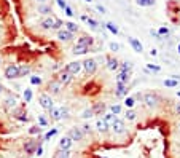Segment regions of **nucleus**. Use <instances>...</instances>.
<instances>
[{
	"label": "nucleus",
	"instance_id": "obj_19",
	"mask_svg": "<svg viewBox=\"0 0 180 158\" xmlns=\"http://www.w3.org/2000/svg\"><path fill=\"white\" fill-rule=\"evenodd\" d=\"M93 37H88V35H83L77 40V45H81V46H91L93 45Z\"/></svg>",
	"mask_w": 180,
	"mask_h": 158
},
{
	"label": "nucleus",
	"instance_id": "obj_55",
	"mask_svg": "<svg viewBox=\"0 0 180 158\" xmlns=\"http://www.w3.org/2000/svg\"><path fill=\"white\" fill-rule=\"evenodd\" d=\"M177 96H178V97H180V91H178V93H177Z\"/></svg>",
	"mask_w": 180,
	"mask_h": 158
},
{
	"label": "nucleus",
	"instance_id": "obj_17",
	"mask_svg": "<svg viewBox=\"0 0 180 158\" xmlns=\"http://www.w3.org/2000/svg\"><path fill=\"white\" fill-rule=\"evenodd\" d=\"M108 128H110V125L107 123L105 120L99 118L97 121H96V129H97L99 133H107V131H108Z\"/></svg>",
	"mask_w": 180,
	"mask_h": 158
},
{
	"label": "nucleus",
	"instance_id": "obj_11",
	"mask_svg": "<svg viewBox=\"0 0 180 158\" xmlns=\"http://www.w3.org/2000/svg\"><path fill=\"white\" fill-rule=\"evenodd\" d=\"M58 39L61 42H70L73 39V34L72 32H69L65 31V29H61V31H58Z\"/></svg>",
	"mask_w": 180,
	"mask_h": 158
},
{
	"label": "nucleus",
	"instance_id": "obj_22",
	"mask_svg": "<svg viewBox=\"0 0 180 158\" xmlns=\"http://www.w3.org/2000/svg\"><path fill=\"white\" fill-rule=\"evenodd\" d=\"M118 66H120V62L116 61L115 57H108V59H107V69L108 70H116Z\"/></svg>",
	"mask_w": 180,
	"mask_h": 158
},
{
	"label": "nucleus",
	"instance_id": "obj_33",
	"mask_svg": "<svg viewBox=\"0 0 180 158\" xmlns=\"http://www.w3.org/2000/svg\"><path fill=\"white\" fill-rule=\"evenodd\" d=\"M115 118H116V117H115V115H113L112 112H108V113H105V117H104V120H105V121H107V123H108V125H112V123H113V121H115Z\"/></svg>",
	"mask_w": 180,
	"mask_h": 158
},
{
	"label": "nucleus",
	"instance_id": "obj_49",
	"mask_svg": "<svg viewBox=\"0 0 180 158\" xmlns=\"http://www.w3.org/2000/svg\"><path fill=\"white\" fill-rule=\"evenodd\" d=\"M83 133H91V126L85 125V126H83Z\"/></svg>",
	"mask_w": 180,
	"mask_h": 158
},
{
	"label": "nucleus",
	"instance_id": "obj_32",
	"mask_svg": "<svg viewBox=\"0 0 180 158\" xmlns=\"http://www.w3.org/2000/svg\"><path fill=\"white\" fill-rule=\"evenodd\" d=\"M105 27H107V29H108V31L112 32L113 35H116V34H118V27H116L113 23H107V24H105Z\"/></svg>",
	"mask_w": 180,
	"mask_h": 158
},
{
	"label": "nucleus",
	"instance_id": "obj_25",
	"mask_svg": "<svg viewBox=\"0 0 180 158\" xmlns=\"http://www.w3.org/2000/svg\"><path fill=\"white\" fill-rule=\"evenodd\" d=\"M29 74H30V66H26V64L19 66V77H26Z\"/></svg>",
	"mask_w": 180,
	"mask_h": 158
},
{
	"label": "nucleus",
	"instance_id": "obj_7",
	"mask_svg": "<svg viewBox=\"0 0 180 158\" xmlns=\"http://www.w3.org/2000/svg\"><path fill=\"white\" fill-rule=\"evenodd\" d=\"M56 19H58V18H54V16H48V18H45V19L40 23L41 29H43V31H53V27H54V23H56Z\"/></svg>",
	"mask_w": 180,
	"mask_h": 158
},
{
	"label": "nucleus",
	"instance_id": "obj_23",
	"mask_svg": "<svg viewBox=\"0 0 180 158\" xmlns=\"http://www.w3.org/2000/svg\"><path fill=\"white\" fill-rule=\"evenodd\" d=\"M91 109H93L94 115H96V113L99 115V113H102L104 110H105V104H104V102H96V104H94V105L91 107Z\"/></svg>",
	"mask_w": 180,
	"mask_h": 158
},
{
	"label": "nucleus",
	"instance_id": "obj_13",
	"mask_svg": "<svg viewBox=\"0 0 180 158\" xmlns=\"http://www.w3.org/2000/svg\"><path fill=\"white\" fill-rule=\"evenodd\" d=\"M128 42H129V45L132 46V50L136 53H142L143 51V46H142V43L137 40V39H134V37H129L128 39Z\"/></svg>",
	"mask_w": 180,
	"mask_h": 158
},
{
	"label": "nucleus",
	"instance_id": "obj_38",
	"mask_svg": "<svg viewBox=\"0 0 180 158\" xmlns=\"http://www.w3.org/2000/svg\"><path fill=\"white\" fill-rule=\"evenodd\" d=\"M158 34H160V37H163V35H166V37H168V35H169V29H168V27H161L160 31H158Z\"/></svg>",
	"mask_w": 180,
	"mask_h": 158
},
{
	"label": "nucleus",
	"instance_id": "obj_35",
	"mask_svg": "<svg viewBox=\"0 0 180 158\" xmlns=\"http://www.w3.org/2000/svg\"><path fill=\"white\" fill-rule=\"evenodd\" d=\"M34 149H35V142L30 141V142L26 145V153H32V152H34Z\"/></svg>",
	"mask_w": 180,
	"mask_h": 158
},
{
	"label": "nucleus",
	"instance_id": "obj_46",
	"mask_svg": "<svg viewBox=\"0 0 180 158\" xmlns=\"http://www.w3.org/2000/svg\"><path fill=\"white\" fill-rule=\"evenodd\" d=\"M86 21H88V24L91 26V27H97V21H94V19H91V18H88Z\"/></svg>",
	"mask_w": 180,
	"mask_h": 158
},
{
	"label": "nucleus",
	"instance_id": "obj_43",
	"mask_svg": "<svg viewBox=\"0 0 180 158\" xmlns=\"http://www.w3.org/2000/svg\"><path fill=\"white\" fill-rule=\"evenodd\" d=\"M108 46H110V50H112V51H118V50H120V45H118V43H115V42H112Z\"/></svg>",
	"mask_w": 180,
	"mask_h": 158
},
{
	"label": "nucleus",
	"instance_id": "obj_41",
	"mask_svg": "<svg viewBox=\"0 0 180 158\" xmlns=\"http://www.w3.org/2000/svg\"><path fill=\"white\" fill-rule=\"evenodd\" d=\"M30 83L32 85H40L41 83V78L40 77H30Z\"/></svg>",
	"mask_w": 180,
	"mask_h": 158
},
{
	"label": "nucleus",
	"instance_id": "obj_47",
	"mask_svg": "<svg viewBox=\"0 0 180 158\" xmlns=\"http://www.w3.org/2000/svg\"><path fill=\"white\" fill-rule=\"evenodd\" d=\"M56 3H58V5L61 6V8H62V10H64V8H65V6H67V3H65V0H56Z\"/></svg>",
	"mask_w": 180,
	"mask_h": 158
},
{
	"label": "nucleus",
	"instance_id": "obj_12",
	"mask_svg": "<svg viewBox=\"0 0 180 158\" xmlns=\"http://www.w3.org/2000/svg\"><path fill=\"white\" fill-rule=\"evenodd\" d=\"M72 144H73V141L69 138V136H64V138L59 141V150H70Z\"/></svg>",
	"mask_w": 180,
	"mask_h": 158
},
{
	"label": "nucleus",
	"instance_id": "obj_31",
	"mask_svg": "<svg viewBox=\"0 0 180 158\" xmlns=\"http://www.w3.org/2000/svg\"><path fill=\"white\" fill-rule=\"evenodd\" d=\"M110 112H112L113 115H120L121 113V105H118V104L110 105Z\"/></svg>",
	"mask_w": 180,
	"mask_h": 158
},
{
	"label": "nucleus",
	"instance_id": "obj_29",
	"mask_svg": "<svg viewBox=\"0 0 180 158\" xmlns=\"http://www.w3.org/2000/svg\"><path fill=\"white\" fill-rule=\"evenodd\" d=\"M134 104H136V99H134V97L128 96L126 99H124V105H126L128 109H132V107H134Z\"/></svg>",
	"mask_w": 180,
	"mask_h": 158
},
{
	"label": "nucleus",
	"instance_id": "obj_45",
	"mask_svg": "<svg viewBox=\"0 0 180 158\" xmlns=\"http://www.w3.org/2000/svg\"><path fill=\"white\" fill-rule=\"evenodd\" d=\"M38 123H40V126H46L48 121H46V118H45V117H41V115H40V117H38Z\"/></svg>",
	"mask_w": 180,
	"mask_h": 158
},
{
	"label": "nucleus",
	"instance_id": "obj_37",
	"mask_svg": "<svg viewBox=\"0 0 180 158\" xmlns=\"http://www.w3.org/2000/svg\"><path fill=\"white\" fill-rule=\"evenodd\" d=\"M62 26H64V24H62V21H61V19H56V23H54L53 31H61V29H62Z\"/></svg>",
	"mask_w": 180,
	"mask_h": 158
},
{
	"label": "nucleus",
	"instance_id": "obj_53",
	"mask_svg": "<svg viewBox=\"0 0 180 158\" xmlns=\"http://www.w3.org/2000/svg\"><path fill=\"white\" fill-rule=\"evenodd\" d=\"M2 93H3V86L0 85V94H2Z\"/></svg>",
	"mask_w": 180,
	"mask_h": 158
},
{
	"label": "nucleus",
	"instance_id": "obj_28",
	"mask_svg": "<svg viewBox=\"0 0 180 158\" xmlns=\"http://www.w3.org/2000/svg\"><path fill=\"white\" fill-rule=\"evenodd\" d=\"M54 158H70V152H69V150H59V152L54 155Z\"/></svg>",
	"mask_w": 180,
	"mask_h": 158
},
{
	"label": "nucleus",
	"instance_id": "obj_34",
	"mask_svg": "<svg viewBox=\"0 0 180 158\" xmlns=\"http://www.w3.org/2000/svg\"><path fill=\"white\" fill-rule=\"evenodd\" d=\"M124 117H126V120L132 121V120H136V112L129 109V110H126V115H124Z\"/></svg>",
	"mask_w": 180,
	"mask_h": 158
},
{
	"label": "nucleus",
	"instance_id": "obj_39",
	"mask_svg": "<svg viewBox=\"0 0 180 158\" xmlns=\"http://www.w3.org/2000/svg\"><path fill=\"white\" fill-rule=\"evenodd\" d=\"M56 133H58V129H51V131H48V133L45 134V141H48V139H51V138H53V136H54V134H56Z\"/></svg>",
	"mask_w": 180,
	"mask_h": 158
},
{
	"label": "nucleus",
	"instance_id": "obj_5",
	"mask_svg": "<svg viewBox=\"0 0 180 158\" xmlns=\"http://www.w3.org/2000/svg\"><path fill=\"white\" fill-rule=\"evenodd\" d=\"M110 126H112V129H113L115 134H123L124 131H126V125H124V121L120 120V118H115V121H113Z\"/></svg>",
	"mask_w": 180,
	"mask_h": 158
},
{
	"label": "nucleus",
	"instance_id": "obj_42",
	"mask_svg": "<svg viewBox=\"0 0 180 158\" xmlns=\"http://www.w3.org/2000/svg\"><path fill=\"white\" fill-rule=\"evenodd\" d=\"M64 11H65V14H67V16H69V18H72V16H73V14H75V13L72 11V8H70V6H69V5H67V6H65V8H64Z\"/></svg>",
	"mask_w": 180,
	"mask_h": 158
},
{
	"label": "nucleus",
	"instance_id": "obj_18",
	"mask_svg": "<svg viewBox=\"0 0 180 158\" xmlns=\"http://www.w3.org/2000/svg\"><path fill=\"white\" fill-rule=\"evenodd\" d=\"M37 11H38L40 14H45V16H48V14H51V13H53L51 6L48 5V3H38V6H37Z\"/></svg>",
	"mask_w": 180,
	"mask_h": 158
},
{
	"label": "nucleus",
	"instance_id": "obj_20",
	"mask_svg": "<svg viewBox=\"0 0 180 158\" xmlns=\"http://www.w3.org/2000/svg\"><path fill=\"white\" fill-rule=\"evenodd\" d=\"M3 105H5L6 110H11V109H15V107L18 105V99L16 97H6Z\"/></svg>",
	"mask_w": 180,
	"mask_h": 158
},
{
	"label": "nucleus",
	"instance_id": "obj_44",
	"mask_svg": "<svg viewBox=\"0 0 180 158\" xmlns=\"http://www.w3.org/2000/svg\"><path fill=\"white\" fill-rule=\"evenodd\" d=\"M147 69H148V70H155V72H160V70H161L160 66H153V64H148Z\"/></svg>",
	"mask_w": 180,
	"mask_h": 158
},
{
	"label": "nucleus",
	"instance_id": "obj_56",
	"mask_svg": "<svg viewBox=\"0 0 180 158\" xmlns=\"http://www.w3.org/2000/svg\"><path fill=\"white\" fill-rule=\"evenodd\" d=\"M178 53H180V45H178Z\"/></svg>",
	"mask_w": 180,
	"mask_h": 158
},
{
	"label": "nucleus",
	"instance_id": "obj_6",
	"mask_svg": "<svg viewBox=\"0 0 180 158\" xmlns=\"http://www.w3.org/2000/svg\"><path fill=\"white\" fill-rule=\"evenodd\" d=\"M142 99H143L145 105L150 107V109H153V107H156V105H158V97L153 94V93H147V94H145Z\"/></svg>",
	"mask_w": 180,
	"mask_h": 158
},
{
	"label": "nucleus",
	"instance_id": "obj_48",
	"mask_svg": "<svg viewBox=\"0 0 180 158\" xmlns=\"http://www.w3.org/2000/svg\"><path fill=\"white\" fill-rule=\"evenodd\" d=\"M96 10H97L99 13H102V14H104V13H105V8H104V6H102V5H97V6H96Z\"/></svg>",
	"mask_w": 180,
	"mask_h": 158
},
{
	"label": "nucleus",
	"instance_id": "obj_54",
	"mask_svg": "<svg viewBox=\"0 0 180 158\" xmlns=\"http://www.w3.org/2000/svg\"><path fill=\"white\" fill-rule=\"evenodd\" d=\"M2 64H3V59H2V56H0V67H2Z\"/></svg>",
	"mask_w": 180,
	"mask_h": 158
},
{
	"label": "nucleus",
	"instance_id": "obj_15",
	"mask_svg": "<svg viewBox=\"0 0 180 158\" xmlns=\"http://www.w3.org/2000/svg\"><path fill=\"white\" fill-rule=\"evenodd\" d=\"M129 75H131V72H126V70H120V74L116 75V83L128 85V82H129Z\"/></svg>",
	"mask_w": 180,
	"mask_h": 158
},
{
	"label": "nucleus",
	"instance_id": "obj_16",
	"mask_svg": "<svg viewBox=\"0 0 180 158\" xmlns=\"http://www.w3.org/2000/svg\"><path fill=\"white\" fill-rule=\"evenodd\" d=\"M62 86H64V85H61L58 80H53V82H50L48 88H50V91L53 93V94H59V93L62 91Z\"/></svg>",
	"mask_w": 180,
	"mask_h": 158
},
{
	"label": "nucleus",
	"instance_id": "obj_50",
	"mask_svg": "<svg viewBox=\"0 0 180 158\" xmlns=\"http://www.w3.org/2000/svg\"><path fill=\"white\" fill-rule=\"evenodd\" d=\"M35 153H37V155L40 156L41 153H43V149H41V147H37V150H35Z\"/></svg>",
	"mask_w": 180,
	"mask_h": 158
},
{
	"label": "nucleus",
	"instance_id": "obj_30",
	"mask_svg": "<svg viewBox=\"0 0 180 158\" xmlns=\"http://www.w3.org/2000/svg\"><path fill=\"white\" fill-rule=\"evenodd\" d=\"M94 115V112H93V109H85L81 112V118H85V120H88V118H91Z\"/></svg>",
	"mask_w": 180,
	"mask_h": 158
},
{
	"label": "nucleus",
	"instance_id": "obj_24",
	"mask_svg": "<svg viewBox=\"0 0 180 158\" xmlns=\"http://www.w3.org/2000/svg\"><path fill=\"white\" fill-rule=\"evenodd\" d=\"M64 27H65V31L72 32V34L78 32V26L75 24V23H72V21H69V23H64Z\"/></svg>",
	"mask_w": 180,
	"mask_h": 158
},
{
	"label": "nucleus",
	"instance_id": "obj_4",
	"mask_svg": "<svg viewBox=\"0 0 180 158\" xmlns=\"http://www.w3.org/2000/svg\"><path fill=\"white\" fill-rule=\"evenodd\" d=\"M50 112H51V118L56 120V121L67 117V109H64V107H53Z\"/></svg>",
	"mask_w": 180,
	"mask_h": 158
},
{
	"label": "nucleus",
	"instance_id": "obj_26",
	"mask_svg": "<svg viewBox=\"0 0 180 158\" xmlns=\"http://www.w3.org/2000/svg\"><path fill=\"white\" fill-rule=\"evenodd\" d=\"M177 85H178V80H175V78H166L164 80V86H168V88H175Z\"/></svg>",
	"mask_w": 180,
	"mask_h": 158
},
{
	"label": "nucleus",
	"instance_id": "obj_3",
	"mask_svg": "<svg viewBox=\"0 0 180 158\" xmlns=\"http://www.w3.org/2000/svg\"><path fill=\"white\" fill-rule=\"evenodd\" d=\"M83 69V64L78 62V61H73V62H69L67 66H65V70L69 72L70 75H78L80 72Z\"/></svg>",
	"mask_w": 180,
	"mask_h": 158
},
{
	"label": "nucleus",
	"instance_id": "obj_1",
	"mask_svg": "<svg viewBox=\"0 0 180 158\" xmlns=\"http://www.w3.org/2000/svg\"><path fill=\"white\" fill-rule=\"evenodd\" d=\"M5 78L13 80V78H19V66L18 64H10L5 67Z\"/></svg>",
	"mask_w": 180,
	"mask_h": 158
},
{
	"label": "nucleus",
	"instance_id": "obj_40",
	"mask_svg": "<svg viewBox=\"0 0 180 158\" xmlns=\"http://www.w3.org/2000/svg\"><path fill=\"white\" fill-rule=\"evenodd\" d=\"M40 131H41V128H40V126H32V128L29 129V133H30V134H38Z\"/></svg>",
	"mask_w": 180,
	"mask_h": 158
},
{
	"label": "nucleus",
	"instance_id": "obj_52",
	"mask_svg": "<svg viewBox=\"0 0 180 158\" xmlns=\"http://www.w3.org/2000/svg\"><path fill=\"white\" fill-rule=\"evenodd\" d=\"M37 2H38V3H46L48 0H37Z\"/></svg>",
	"mask_w": 180,
	"mask_h": 158
},
{
	"label": "nucleus",
	"instance_id": "obj_36",
	"mask_svg": "<svg viewBox=\"0 0 180 158\" xmlns=\"http://www.w3.org/2000/svg\"><path fill=\"white\" fill-rule=\"evenodd\" d=\"M24 99H26V102H30L32 101V90H26L24 91Z\"/></svg>",
	"mask_w": 180,
	"mask_h": 158
},
{
	"label": "nucleus",
	"instance_id": "obj_10",
	"mask_svg": "<svg viewBox=\"0 0 180 158\" xmlns=\"http://www.w3.org/2000/svg\"><path fill=\"white\" fill-rule=\"evenodd\" d=\"M69 138L72 141H81L85 138V133H83V129H80V128H72L70 131H69Z\"/></svg>",
	"mask_w": 180,
	"mask_h": 158
},
{
	"label": "nucleus",
	"instance_id": "obj_58",
	"mask_svg": "<svg viewBox=\"0 0 180 158\" xmlns=\"http://www.w3.org/2000/svg\"><path fill=\"white\" fill-rule=\"evenodd\" d=\"M178 128H180V123H178Z\"/></svg>",
	"mask_w": 180,
	"mask_h": 158
},
{
	"label": "nucleus",
	"instance_id": "obj_27",
	"mask_svg": "<svg viewBox=\"0 0 180 158\" xmlns=\"http://www.w3.org/2000/svg\"><path fill=\"white\" fill-rule=\"evenodd\" d=\"M139 6H153L155 5V0H136Z\"/></svg>",
	"mask_w": 180,
	"mask_h": 158
},
{
	"label": "nucleus",
	"instance_id": "obj_8",
	"mask_svg": "<svg viewBox=\"0 0 180 158\" xmlns=\"http://www.w3.org/2000/svg\"><path fill=\"white\" fill-rule=\"evenodd\" d=\"M83 64V69H85L86 74H94L96 69H97V64H96V59H86Z\"/></svg>",
	"mask_w": 180,
	"mask_h": 158
},
{
	"label": "nucleus",
	"instance_id": "obj_51",
	"mask_svg": "<svg viewBox=\"0 0 180 158\" xmlns=\"http://www.w3.org/2000/svg\"><path fill=\"white\" fill-rule=\"evenodd\" d=\"M175 110H177V113L180 115V102H177V105H175Z\"/></svg>",
	"mask_w": 180,
	"mask_h": 158
},
{
	"label": "nucleus",
	"instance_id": "obj_9",
	"mask_svg": "<svg viewBox=\"0 0 180 158\" xmlns=\"http://www.w3.org/2000/svg\"><path fill=\"white\" fill-rule=\"evenodd\" d=\"M72 78H73V75H70V74H69V72L64 69V70H62L61 74L58 75V78H56V80H58L61 85H69V83L72 82Z\"/></svg>",
	"mask_w": 180,
	"mask_h": 158
},
{
	"label": "nucleus",
	"instance_id": "obj_57",
	"mask_svg": "<svg viewBox=\"0 0 180 158\" xmlns=\"http://www.w3.org/2000/svg\"><path fill=\"white\" fill-rule=\"evenodd\" d=\"M86 2H91V0H86Z\"/></svg>",
	"mask_w": 180,
	"mask_h": 158
},
{
	"label": "nucleus",
	"instance_id": "obj_21",
	"mask_svg": "<svg viewBox=\"0 0 180 158\" xmlns=\"http://www.w3.org/2000/svg\"><path fill=\"white\" fill-rule=\"evenodd\" d=\"M88 51H89V46H81V45H75L72 50L73 54H86Z\"/></svg>",
	"mask_w": 180,
	"mask_h": 158
},
{
	"label": "nucleus",
	"instance_id": "obj_14",
	"mask_svg": "<svg viewBox=\"0 0 180 158\" xmlns=\"http://www.w3.org/2000/svg\"><path fill=\"white\" fill-rule=\"evenodd\" d=\"M115 96H116V97H124V96H128V86L123 85V83H116Z\"/></svg>",
	"mask_w": 180,
	"mask_h": 158
},
{
	"label": "nucleus",
	"instance_id": "obj_2",
	"mask_svg": "<svg viewBox=\"0 0 180 158\" xmlns=\"http://www.w3.org/2000/svg\"><path fill=\"white\" fill-rule=\"evenodd\" d=\"M38 102H40V105L43 107L45 110H51L53 107H54V102H53V97L50 96V94H40V97H38Z\"/></svg>",
	"mask_w": 180,
	"mask_h": 158
}]
</instances>
